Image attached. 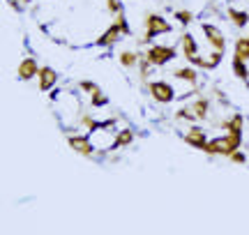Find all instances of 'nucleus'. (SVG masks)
Listing matches in <instances>:
<instances>
[{
  "instance_id": "nucleus-1",
  "label": "nucleus",
  "mask_w": 249,
  "mask_h": 235,
  "mask_svg": "<svg viewBox=\"0 0 249 235\" xmlns=\"http://www.w3.org/2000/svg\"><path fill=\"white\" fill-rule=\"evenodd\" d=\"M143 23H145V33H143V37H139V46L150 44L157 35H166V33H171V23L161 17V14H155V12H148L145 18H143Z\"/></svg>"
},
{
  "instance_id": "nucleus-2",
  "label": "nucleus",
  "mask_w": 249,
  "mask_h": 235,
  "mask_svg": "<svg viewBox=\"0 0 249 235\" xmlns=\"http://www.w3.org/2000/svg\"><path fill=\"white\" fill-rule=\"evenodd\" d=\"M242 136L235 134H226V136H217V138H210L208 145L203 148L205 154H222V157H231L235 150H240Z\"/></svg>"
},
{
  "instance_id": "nucleus-3",
  "label": "nucleus",
  "mask_w": 249,
  "mask_h": 235,
  "mask_svg": "<svg viewBox=\"0 0 249 235\" xmlns=\"http://www.w3.org/2000/svg\"><path fill=\"white\" fill-rule=\"evenodd\" d=\"M176 55H178V49H176V46H166V44H155L145 51V58L150 60L152 67H164V65L171 63Z\"/></svg>"
},
{
  "instance_id": "nucleus-4",
  "label": "nucleus",
  "mask_w": 249,
  "mask_h": 235,
  "mask_svg": "<svg viewBox=\"0 0 249 235\" xmlns=\"http://www.w3.org/2000/svg\"><path fill=\"white\" fill-rule=\"evenodd\" d=\"M148 90H150L152 100L157 101V104H171V101L176 100V90L166 81H150L148 83Z\"/></svg>"
},
{
  "instance_id": "nucleus-5",
  "label": "nucleus",
  "mask_w": 249,
  "mask_h": 235,
  "mask_svg": "<svg viewBox=\"0 0 249 235\" xmlns=\"http://www.w3.org/2000/svg\"><path fill=\"white\" fill-rule=\"evenodd\" d=\"M203 33H205L208 44L213 46V51H219V53H224V49H226V39H224V33H222V30H219L217 26H213V23H203Z\"/></svg>"
},
{
  "instance_id": "nucleus-6",
  "label": "nucleus",
  "mask_w": 249,
  "mask_h": 235,
  "mask_svg": "<svg viewBox=\"0 0 249 235\" xmlns=\"http://www.w3.org/2000/svg\"><path fill=\"white\" fill-rule=\"evenodd\" d=\"M67 143H70V148L74 150V152L83 154V157H92V154H95V145L90 143L88 136L74 134V136H70V138H67Z\"/></svg>"
},
{
  "instance_id": "nucleus-7",
  "label": "nucleus",
  "mask_w": 249,
  "mask_h": 235,
  "mask_svg": "<svg viewBox=\"0 0 249 235\" xmlns=\"http://www.w3.org/2000/svg\"><path fill=\"white\" fill-rule=\"evenodd\" d=\"M39 65H37V60L33 58V55H28V58H23L21 63H18L17 67V74H18V79L21 81H30V79H35L37 74H39Z\"/></svg>"
},
{
  "instance_id": "nucleus-8",
  "label": "nucleus",
  "mask_w": 249,
  "mask_h": 235,
  "mask_svg": "<svg viewBox=\"0 0 249 235\" xmlns=\"http://www.w3.org/2000/svg\"><path fill=\"white\" fill-rule=\"evenodd\" d=\"M123 35H127V33L123 30V26L113 21V23H111V26H108L107 30L102 33V37L97 39V46H111V44H116V42H118V39H120Z\"/></svg>"
},
{
  "instance_id": "nucleus-9",
  "label": "nucleus",
  "mask_w": 249,
  "mask_h": 235,
  "mask_svg": "<svg viewBox=\"0 0 249 235\" xmlns=\"http://www.w3.org/2000/svg\"><path fill=\"white\" fill-rule=\"evenodd\" d=\"M185 141L192 145V148H196V150H203L205 145H208V136H205V129H201V127L192 125L189 129H187Z\"/></svg>"
},
{
  "instance_id": "nucleus-10",
  "label": "nucleus",
  "mask_w": 249,
  "mask_h": 235,
  "mask_svg": "<svg viewBox=\"0 0 249 235\" xmlns=\"http://www.w3.org/2000/svg\"><path fill=\"white\" fill-rule=\"evenodd\" d=\"M37 79H39V90L49 92V90H53V85L58 83V74L51 67H42L39 74H37Z\"/></svg>"
},
{
  "instance_id": "nucleus-11",
  "label": "nucleus",
  "mask_w": 249,
  "mask_h": 235,
  "mask_svg": "<svg viewBox=\"0 0 249 235\" xmlns=\"http://www.w3.org/2000/svg\"><path fill=\"white\" fill-rule=\"evenodd\" d=\"M180 49H182V55H185L189 63L198 55V44H196V39H194L192 33H185V35H182V39H180Z\"/></svg>"
},
{
  "instance_id": "nucleus-12",
  "label": "nucleus",
  "mask_w": 249,
  "mask_h": 235,
  "mask_svg": "<svg viewBox=\"0 0 249 235\" xmlns=\"http://www.w3.org/2000/svg\"><path fill=\"white\" fill-rule=\"evenodd\" d=\"M222 55L224 53H219V51H213L210 58H201V55H196L189 65H194V67H198V69H214L217 65L222 63Z\"/></svg>"
},
{
  "instance_id": "nucleus-13",
  "label": "nucleus",
  "mask_w": 249,
  "mask_h": 235,
  "mask_svg": "<svg viewBox=\"0 0 249 235\" xmlns=\"http://www.w3.org/2000/svg\"><path fill=\"white\" fill-rule=\"evenodd\" d=\"M187 109L194 116V122L196 120H205V118H208V109H210V101L205 100V97H198V100H194Z\"/></svg>"
},
{
  "instance_id": "nucleus-14",
  "label": "nucleus",
  "mask_w": 249,
  "mask_h": 235,
  "mask_svg": "<svg viewBox=\"0 0 249 235\" xmlns=\"http://www.w3.org/2000/svg\"><path fill=\"white\" fill-rule=\"evenodd\" d=\"M222 127L226 129V134H235V136H242V127H245V118L240 113H233L229 120H224Z\"/></svg>"
},
{
  "instance_id": "nucleus-15",
  "label": "nucleus",
  "mask_w": 249,
  "mask_h": 235,
  "mask_svg": "<svg viewBox=\"0 0 249 235\" xmlns=\"http://www.w3.org/2000/svg\"><path fill=\"white\" fill-rule=\"evenodd\" d=\"M233 58L238 60H249V35H242L235 39V49H233Z\"/></svg>"
},
{
  "instance_id": "nucleus-16",
  "label": "nucleus",
  "mask_w": 249,
  "mask_h": 235,
  "mask_svg": "<svg viewBox=\"0 0 249 235\" xmlns=\"http://www.w3.org/2000/svg\"><path fill=\"white\" fill-rule=\"evenodd\" d=\"M173 76L178 79V81H187L196 85L198 83V74H196V67H178V69H173Z\"/></svg>"
},
{
  "instance_id": "nucleus-17",
  "label": "nucleus",
  "mask_w": 249,
  "mask_h": 235,
  "mask_svg": "<svg viewBox=\"0 0 249 235\" xmlns=\"http://www.w3.org/2000/svg\"><path fill=\"white\" fill-rule=\"evenodd\" d=\"M134 141V132L132 129H120L113 138V143H111V150H120V148H127V145H132Z\"/></svg>"
},
{
  "instance_id": "nucleus-18",
  "label": "nucleus",
  "mask_w": 249,
  "mask_h": 235,
  "mask_svg": "<svg viewBox=\"0 0 249 235\" xmlns=\"http://www.w3.org/2000/svg\"><path fill=\"white\" fill-rule=\"evenodd\" d=\"M229 18H231V23L233 26H238V28H245L249 23V14L247 12H242V9H229Z\"/></svg>"
},
{
  "instance_id": "nucleus-19",
  "label": "nucleus",
  "mask_w": 249,
  "mask_h": 235,
  "mask_svg": "<svg viewBox=\"0 0 249 235\" xmlns=\"http://www.w3.org/2000/svg\"><path fill=\"white\" fill-rule=\"evenodd\" d=\"M118 60L123 67H134V65H139L141 60V53H134V51H123V53L118 55Z\"/></svg>"
},
{
  "instance_id": "nucleus-20",
  "label": "nucleus",
  "mask_w": 249,
  "mask_h": 235,
  "mask_svg": "<svg viewBox=\"0 0 249 235\" xmlns=\"http://www.w3.org/2000/svg\"><path fill=\"white\" fill-rule=\"evenodd\" d=\"M233 72H235V76L238 79H242V81H247L249 79V67L245 60H238V58H233Z\"/></svg>"
},
{
  "instance_id": "nucleus-21",
  "label": "nucleus",
  "mask_w": 249,
  "mask_h": 235,
  "mask_svg": "<svg viewBox=\"0 0 249 235\" xmlns=\"http://www.w3.org/2000/svg\"><path fill=\"white\" fill-rule=\"evenodd\" d=\"M107 101L108 100H107V95L102 92V88L90 95V106H95V109H99V106H107Z\"/></svg>"
},
{
  "instance_id": "nucleus-22",
  "label": "nucleus",
  "mask_w": 249,
  "mask_h": 235,
  "mask_svg": "<svg viewBox=\"0 0 249 235\" xmlns=\"http://www.w3.org/2000/svg\"><path fill=\"white\" fill-rule=\"evenodd\" d=\"M173 17L178 18V23H182V26H189V23L194 21V14H192L189 9H176Z\"/></svg>"
},
{
  "instance_id": "nucleus-23",
  "label": "nucleus",
  "mask_w": 249,
  "mask_h": 235,
  "mask_svg": "<svg viewBox=\"0 0 249 235\" xmlns=\"http://www.w3.org/2000/svg\"><path fill=\"white\" fill-rule=\"evenodd\" d=\"M81 125L86 127V129H90V132H97L99 127H102V122H97L92 116H88V113H83L81 116Z\"/></svg>"
},
{
  "instance_id": "nucleus-24",
  "label": "nucleus",
  "mask_w": 249,
  "mask_h": 235,
  "mask_svg": "<svg viewBox=\"0 0 249 235\" xmlns=\"http://www.w3.org/2000/svg\"><path fill=\"white\" fill-rule=\"evenodd\" d=\"M107 9L111 12V14H120V12H124L120 0H107Z\"/></svg>"
},
{
  "instance_id": "nucleus-25",
  "label": "nucleus",
  "mask_w": 249,
  "mask_h": 235,
  "mask_svg": "<svg viewBox=\"0 0 249 235\" xmlns=\"http://www.w3.org/2000/svg\"><path fill=\"white\" fill-rule=\"evenodd\" d=\"M79 88H81L83 92H88V95H92L95 90H99V85H97V83H92V81H81Z\"/></svg>"
},
{
  "instance_id": "nucleus-26",
  "label": "nucleus",
  "mask_w": 249,
  "mask_h": 235,
  "mask_svg": "<svg viewBox=\"0 0 249 235\" xmlns=\"http://www.w3.org/2000/svg\"><path fill=\"white\" fill-rule=\"evenodd\" d=\"M229 159H231L233 164H245V162H247V154L242 152V150H235V152H233Z\"/></svg>"
},
{
  "instance_id": "nucleus-27",
  "label": "nucleus",
  "mask_w": 249,
  "mask_h": 235,
  "mask_svg": "<svg viewBox=\"0 0 249 235\" xmlns=\"http://www.w3.org/2000/svg\"><path fill=\"white\" fill-rule=\"evenodd\" d=\"M7 5L14 9V12H21V0H7Z\"/></svg>"
},
{
  "instance_id": "nucleus-28",
  "label": "nucleus",
  "mask_w": 249,
  "mask_h": 235,
  "mask_svg": "<svg viewBox=\"0 0 249 235\" xmlns=\"http://www.w3.org/2000/svg\"><path fill=\"white\" fill-rule=\"evenodd\" d=\"M21 2H23V5H28V2H30V0H21Z\"/></svg>"
}]
</instances>
